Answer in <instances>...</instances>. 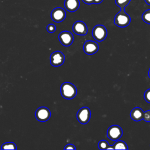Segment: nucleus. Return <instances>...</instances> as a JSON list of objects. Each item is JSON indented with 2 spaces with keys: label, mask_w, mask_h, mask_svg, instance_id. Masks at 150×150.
<instances>
[{
  "label": "nucleus",
  "mask_w": 150,
  "mask_h": 150,
  "mask_svg": "<svg viewBox=\"0 0 150 150\" xmlns=\"http://www.w3.org/2000/svg\"><path fill=\"white\" fill-rule=\"evenodd\" d=\"M1 149H16L17 147L15 143L12 142H6L2 145Z\"/></svg>",
  "instance_id": "dca6fc26"
},
{
  "label": "nucleus",
  "mask_w": 150,
  "mask_h": 150,
  "mask_svg": "<svg viewBox=\"0 0 150 150\" xmlns=\"http://www.w3.org/2000/svg\"><path fill=\"white\" fill-rule=\"evenodd\" d=\"M98 147L101 150L114 149L112 145H110L108 142L105 140H101L98 144Z\"/></svg>",
  "instance_id": "2eb2a0df"
},
{
  "label": "nucleus",
  "mask_w": 150,
  "mask_h": 150,
  "mask_svg": "<svg viewBox=\"0 0 150 150\" xmlns=\"http://www.w3.org/2000/svg\"><path fill=\"white\" fill-rule=\"evenodd\" d=\"M72 28L73 32L77 35H86L87 33V26L86 23L81 21L75 22L73 25Z\"/></svg>",
  "instance_id": "9d476101"
},
{
  "label": "nucleus",
  "mask_w": 150,
  "mask_h": 150,
  "mask_svg": "<svg viewBox=\"0 0 150 150\" xmlns=\"http://www.w3.org/2000/svg\"><path fill=\"white\" fill-rule=\"evenodd\" d=\"M56 26L54 25V24H49L47 26V28H46V29L47 30L48 32L52 33H53L55 32L56 30Z\"/></svg>",
  "instance_id": "412c9836"
},
{
  "label": "nucleus",
  "mask_w": 150,
  "mask_h": 150,
  "mask_svg": "<svg viewBox=\"0 0 150 150\" xmlns=\"http://www.w3.org/2000/svg\"><path fill=\"white\" fill-rule=\"evenodd\" d=\"M144 113V112L141 108L135 107L130 112V117L134 121H139L143 120Z\"/></svg>",
  "instance_id": "ddd939ff"
},
{
  "label": "nucleus",
  "mask_w": 150,
  "mask_h": 150,
  "mask_svg": "<svg viewBox=\"0 0 150 150\" xmlns=\"http://www.w3.org/2000/svg\"><path fill=\"white\" fill-rule=\"evenodd\" d=\"M92 35L95 40L98 42L104 40L107 35L106 28L102 25H97L94 27L92 30Z\"/></svg>",
  "instance_id": "7ed1b4c3"
},
{
  "label": "nucleus",
  "mask_w": 150,
  "mask_h": 150,
  "mask_svg": "<svg viewBox=\"0 0 150 150\" xmlns=\"http://www.w3.org/2000/svg\"><path fill=\"white\" fill-rule=\"evenodd\" d=\"M83 1V2H84L86 4H94V0H82Z\"/></svg>",
  "instance_id": "5701e85b"
},
{
  "label": "nucleus",
  "mask_w": 150,
  "mask_h": 150,
  "mask_svg": "<svg viewBox=\"0 0 150 150\" xmlns=\"http://www.w3.org/2000/svg\"><path fill=\"white\" fill-rule=\"evenodd\" d=\"M114 149H128L127 144L121 140H117L112 145Z\"/></svg>",
  "instance_id": "4468645a"
},
{
  "label": "nucleus",
  "mask_w": 150,
  "mask_h": 150,
  "mask_svg": "<svg viewBox=\"0 0 150 150\" xmlns=\"http://www.w3.org/2000/svg\"><path fill=\"white\" fill-rule=\"evenodd\" d=\"M99 47L97 43L92 41L87 40L83 45L84 52L87 54H93L98 50Z\"/></svg>",
  "instance_id": "9b49d317"
},
{
  "label": "nucleus",
  "mask_w": 150,
  "mask_h": 150,
  "mask_svg": "<svg viewBox=\"0 0 150 150\" xmlns=\"http://www.w3.org/2000/svg\"><path fill=\"white\" fill-rule=\"evenodd\" d=\"M131 22V18L128 14L125 12V9H120V11L117 13L114 18V24L118 27L124 28L129 25Z\"/></svg>",
  "instance_id": "f03ea898"
},
{
  "label": "nucleus",
  "mask_w": 150,
  "mask_h": 150,
  "mask_svg": "<svg viewBox=\"0 0 150 150\" xmlns=\"http://www.w3.org/2000/svg\"></svg>",
  "instance_id": "bb28decb"
},
{
  "label": "nucleus",
  "mask_w": 150,
  "mask_h": 150,
  "mask_svg": "<svg viewBox=\"0 0 150 150\" xmlns=\"http://www.w3.org/2000/svg\"><path fill=\"white\" fill-rule=\"evenodd\" d=\"M144 97L145 100L148 103H150V88L147 89L145 92L144 93Z\"/></svg>",
  "instance_id": "aec40b11"
},
{
  "label": "nucleus",
  "mask_w": 150,
  "mask_h": 150,
  "mask_svg": "<svg viewBox=\"0 0 150 150\" xmlns=\"http://www.w3.org/2000/svg\"><path fill=\"white\" fill-rule=\"evenodd\" d=\"M143 120L146 122H150V110H147L146 111L144 112Z\"/></svg>",
  "instance_id": "6ab92c4d"
},
{
  "label": "nucleus",
  "mask_w": 150,
  "mask_h": 150,
  "mask_svg": "<svg viewBox=\"0 0 150 150\" xmlns=\"http://www.w3.org/2000/svg\"><path fill=\"white\" fill-rule=\"evenodd\" d=\"M131 0H115V4L120 9H125V8L129 4Z\"/></svg>",
  "instance_id": "f3484780"
},
{
  "label": "nucleus",
  "mask_w": 150,
  "mask_h": 150,
  "mask_svg": "<svg viewBox=\"0 0 150 150\" xmlns=\"http://www.w3.org/2000/svg\"><path fill=\"white\" fill-rule=\"evenodd\" d=\"M35 115L38 121L40 122H45L50 118L51 112L47 107H40L36 110Z\"/></svg>",
  "instance_id": "423d86ee"
},
{
  "label": "nucleus",
  "mask_w": 150,
  "mask_h": 150,
  "mask_svg": "<svg viewBox=\"0 0 150 150\" xmlns=\"http://www.w3.org/2000/svg\"><path fill=\"white\" fill-rule=\"evenodd\" d=\"M148 76L150 78V68H149V71H148Z\"/></svg>",
  "instance_id": "a878e982"
},
{
  "label": "nucleus",
  "mask_w": 150,
  "mask_h": 150,
  "mask_svg": "<svg viewBox=\"0 0 150 150\" xmlns=\"http://www.w3.org/2000/svg\"><path fill=\"white\" fill-rule=\"evenodd\" d=\"M76 116L78 121L81 124H86L88 123L90 120V110L87 107H83L78 111Z\"/></svg>",
  "instance_id": "39448f33"
},
{
  "label": "nucleus",
  "mask_w": 150,
  "mask_h": 150,
  "mask_svg": "<svg viewBox=\"0 0 150 150\" xmlns=\"http://www.w3.org/2000/svg\"><path fill=\"white\" fill-rule=\"evenodd\" d=\"M64 5L66 10L70 12H73L79 9L80 1L79 0H65Z\"/></svg>",
  "instance_id": "f8f14e48"
},
{
  "label": "nucleus",
  "mask_w": 150,
  "mask_h": 150,
  "mask_svg": "<svg viewBox=\"0 0 150 150\" xmlns=\"http://www.w3.org/2000/svg\"><path fill=\"white\" fill-rule=\"evenodd\" d=\"M122 133V129L119 125H113L108 128L107 136L112 141H117L121 137Z\"/></svg>",
  "instance_id": "20e7f679"
},
{
  "label": "nucleus",
  "mask_w": 150,
  "mask_h": 150,
  "mask_svg": "<svg viewBox=\"0 0 150 150\" xmlns=\"http://www.w3.org/2000/svg\"><path fill=\"white\" fill-rule=\"evenodd\" d=\"M142 19L144 22L150 25V9H147L143 13Z\"/></svg>",
  "instance_id": "a211bd4d"
},
{
  "label": "nucleus",
  "mask_w": 150,
  "mask_h": 150,
  "mask_svg": "<svg viewBox=\"0 0 150 150\" xmlns=\"http://www.w3.org/2000/svg\"><path fill=\"white\" fill-rule=\"evenodd\" d=\"M145 2L147 4H148L149 5H150V0H145Z\"/></svg>",
  "instance_id": "393cba45"
},
{
  "label": "nucleus",
  "mask_w": 150,
  "mask_h": 150,
  "mask_svg": "<svg viewBox=\"0 0 150 150\" xmlns=\"http://www.w3.org/2000/svg\"><path fill=\"white\" fill-rule=\"evenodd\" d=\"M64 149H73V150H75L76 149V147L73 144H67L66 145V146L64 148Z\"/></svg>",
  "instance_id": "4be33fe9"
},
{
  "label": "nucleus",
  "mask_w": 150,
  "mask_h": 150,
  "mask_svg": "<svg viewBox=\"0 0 150 150\" xmlns=\"http://www.w3.org/2000/svg\"><path fill=\"white\" fill-rule=\"evenodd\" d=\"M65 57L60 51H56L53 52L50 56V64L54 67L61 66L64 62Z\"/></svg>",
  "instance_id": "0eeeda50"
},
{
  "label": "nucleus",
  "mask_w": 150,
  "mask_h": 150,
  "mask_svg": "<svg viewBox=\"0 0 150 150\" xmlns=\"http://www.w3.org/2000/svg\"><path fill=\"white\" fill-rule=\"evenodd\" d=\"M66 16L64 9L62 8L57 7L52 10L51 12V18L55 22H61L64 20Z\"/></svg>",
  "instance_id": "1a4fd4ad"
},
{
  "label": "nucleus",
  "mask_w": 150,
  "mask_h": 150,
  "mask_svg": "<svg viewBox=\"0 0 150 150\" xmlns=\"http://www.w3.org/2000/svg\"><path fill=\"white\" fill-rule=\"evenodd\" d=\"M60 92L63 97L67 100H70L76 96L77 88L72 83L65 82L61 86Z\"/></svg>",
  "instance_id": "f257e3e1"
},
{
  "label": "nucleus",
  "mask_w": 150,
  "mask_h": 150,
  "mask_svg": "<svg viewBox=\"0 0 150 150\" xmlns=\"http://www.w3.org/2000/svg\"><path fill=\"white\" fill-rule=\"evenodd\" d=\"M103 0H94V4H99L103 2Z\"/></svg>",
  "instance_id": "b1692460"
},
{
  "label": "nucleus",
  "mask_w": 150,
  "mask_h": 150,
  "mask_svg": "<svg viewBox=\"0 0 150 150\" xmlns=\"http://www.w3.org/2000/svg\"><path fill=\"white\" fill-rule=\"evenodd\" d=\"M58 38L61 44L64 46L71 45L74 40L73 35L69 31H63L60 32Z\"/></svg>",
  "instance_id": "6e6552de"
}]
</instances>
